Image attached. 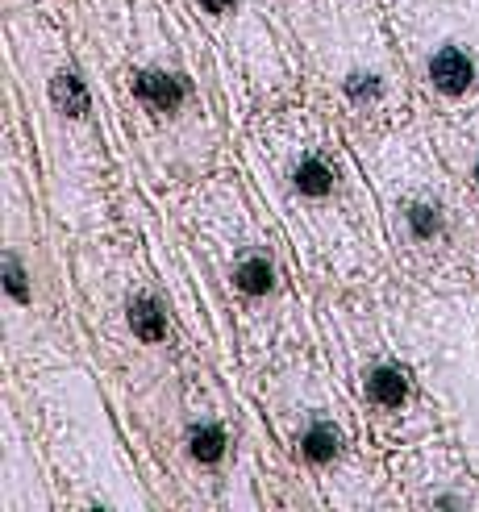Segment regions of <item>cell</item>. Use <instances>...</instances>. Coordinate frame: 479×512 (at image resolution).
<instances>
[{
  "mask_svg": "<svg viewBox=\"0 0 479 512\" xmlns=\"http://www.w3.org/2000/svg\"><path fill=\"white\" fill-rule=\"evenodd\" d=\"M430 80L446 96H463L471 88V80H475V67H471V59L463 55L459 46H442L438 55L430 59Z\"/></svg>",
  "mask_w": 479,
  "mask_h": 512,
  "instance_id": "obj_1",
  "label": "cell"
},
{
  "mask_svg": "<svg viewBox=\"0 0 479 512\" xmlns=\"http://www.w3.org/2000/svg\"><path fill=\"white\" fill-rule=\"evenodd\" d=\"M138 96L146 100L155 113H175L184 105V96H188V88H184V80L180 75H163V71H142L138 75Z\"/></svg>",
  "mask_w": 479,
  "mask_h": 512,
  "instance_id": "obj_2",
  "label": "cell"
},
{
  "mask_svg": "<svg viewBox=\"0 0 479 512\" xmlns=\"http://www.w3.org/2000/svg\"><path fill=\"white\" fill-rule=\"evenodd\" d=\"M367 396L380 404V408H400L409 396V379L400 367H380V371H371L367 379Z\"/></svg>",
  "mask_w": 479,
  "mask_h": 512,
  "instance_id": "obj_3",
  "label": "cell"
},
{
  "mask_svg": "<svg viewBox=\"0 0 479 512\" xmlns=\"http://www.w3.org/2000/svg\"><path fill=\"white\" fill-rule=\"evenodd\" d=\"M130 325H134V334H138V338H146V342H159V338L167 334V321H163L159 304L150 300V296L130 300Z\"/></svg>",
  "mask_w": 479,
  "mask_h": 512,
  "instance_id": "obj_4",
  "label": "cell"
},
{
  "mask_svg": "<svg viewBox=\"0 0 479 512\" xmlns=\"http://www.w3.org/2000/svg\"><path fill=\"white\" fill-rule=\"evenodd\" d=\"M300 446H305V454L313 458V463H330V458L342 450V433H338L334 425L317 421V425H309V429H305V438H300Z\"/></svg>",
  "mask_w": 479,
  "mask_h": 512,
  "instance_id": "obj_5",
  "label": "cell"
},
{
  "mask_svg": "<svg viewBox=\"0 0 479 512\" xmlns=\"http://www.w3.org/2000/svg\"><path fill=\"white\" fill-rule=\"evenodd\" d=\"M55 100H59V109L67 117H84L88 113V92L80 84V75L75 71H59L55 75Z\"/></svg>",
  "mask_w": 479,
  "mask_h": 512,
  "instance_id": "obj_6",
  "label": "cell"
},
{
  "mask_svg": "<svg viewBox=\"0 0 479 512\" xmlns=\"http://www.w3.org/2000/svg\"><path fill=\"white\" fill-rule=\"evenodd\" d=\"M292 179H296V188L305 192V196H325V192L334 188V171L325 167L321 159H300L296 171H292Z\"/></svg>",
  "mask_w": 479,
  "mask_h": 512,
  "instance_id": "obj_7",
  "label": "cell"
},
{
  "mask_svg": "<svg viewBox=\"0 0 479 512\" xmlns=\"http://www.w3.org/2000/svg\"><path fill=\"white\" fill-rule=\"evenodd\" d=\"M271 263L267 259H246L242 267H238V288L242 292H250V296H263V292H271Z\"/></svg>",
  "mask_w": 479,
  "mask_h": 512,
  "instance_id": "obj_8",
  "label": "cell"
},
{
  "mask_svg": "<svg viewBox=\"0 0 479 512\" xmlns=\"http://www.w3.org/2000/svg\"><path fill=\"white\" fill-rule=\"evenodd\" d=\"M221 454H225V433L217 425L192 429V458H200V463H217Z\"/></svg>",
  "mask_w": 479,
  "mask_h": 512,
  "instance_id": "obj_9",
  "label": "cell"
},
{
  "mask_svg": "<svg viewBox=\"0 0 479 512\" xmlns=\"http://www.w3.org/2000/svg\"><path fill=\"white\" fill-rule=\"evenodd\" d=\"M409 225L417 238H434L438 234V209H430V204H413L409 209Z\"/></svg>",
  "mask_w": 479,
  "mask_h": 512,
  "instance_id": "obj_10",
  "label": "cell"
},
{
  "mask_svg": "<svg viewBox=\"0 0 479 512\" xmlns=\"http://www.w3.org/2000/svg\"><path fill=\"white\" fill-rule=\"evenodd\" d=\"M346 92L355 96V100H363V96H375V92H380V84H375V75H350Z\"/></svg>",
  "mask_w": 479,
  "mask_h": 512,
  "instance_id": "obj_11",
  "label": "cell"
},
{
  "mask_svg": "<svg viewBox=\"0 0 479 512\" xmlns=\"http://www.w3.org/2000/svg\"><path fill=\"white\" fill-rule=\"evenodd\" d=\"M9 292H13L17 300H25V275H21L17 259H9Z\"/></svg>",
  "mask_w": 479,
  "mask_h": 512,
  "instance_id": "obj_12",
  "label": "cell"
},
{
  "mask_svg": "<svg viewBox=\"0 0 479 512\" xmlns=\"http://www.w3.org/2000/svg\"><path fill=\"white\" fill-rule=\"evenodd\" d=\"M200 5H205L209 13H230V9L238 5V0H200Z\"/></svg>",
  "mask_w": 479,
  "mask_h": 512,
  "instance_id": "obj_13",
  "label": "cell"
},
{
  "mask_svg": "<svg viewBox=\"0 0 479 512\" xmlns=\"http://www.w3.org/2000/svg\"><path fill=\"white\" fill-rule=\"evenodd\" d=\"M475 184H479V163H475Z\"/></svg>",
  "mask_w": 479,
  "mask_h": 512,
  "instance_id": "obj_14",
  "label": "cell"
}]
</instances>
